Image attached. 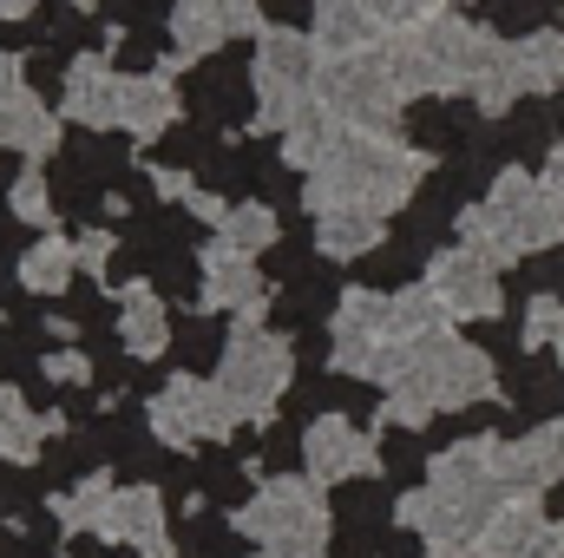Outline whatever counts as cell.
I'll return each instance as SVG.
<instances>
[{
    "label": "cell",
    "mask_w": 564,
    "mask_h": 558,
    "mask_svg": "<svg viewBox=\"0 0 564 558\" xmlns=\"http://www.w3.org/2000/svg\"><path fill=\"white\" fill-rule=\"evenodd\" d=\"M250 533H257L263 546L289 552V558H308L315 533H322V519H315L308 493H295V486H276V493H270L263 506H250Z\"/></svg>",
    "instance_id": "6da1fadb"
},
{
    "label": "cell",
    "mask_w": 564,
    "mask_h": 558,
    "mask_svg": "<svg viewBox=\"0 0 564 558\" xmlns=\"http://www.w3.org/2000/svg\"><path fill=\"white\" fill-rule=\"evenodd\" d=\"M466 132H479V119H473V106H459V99H426L421 112H414V139L421 144L453 151Z\"/></svg>",
    "instance_id": "7a4b0ae2"
},
{
    "label": "cell",
    "mask_w": 564,
    "mask_h": 558,
    "mask_svg": "<svg viewBox=\"0 0 564 558\" xmlns=\"http://www.w3.org/2000/svg\"><path fill=\"white\" fill-rule=\"evenodd\" d=\"M426 270V250L421 244H388V250H368V264H361V282H375V289H401V282H414Z\"/></svg>",
    "instance_id": "3957f363"
},
{
    "label": "cell",
    "mask_w": 564,
    "mask_h": 558,
    "mask_svg": "<svg viewBox=\"0 0 564 558\" xmlns=\"http://www.w3.org/2000/svg\"><path fill=\"white\" fill-rule=\"evenodd\" d=\"M506 382L525 395V420L532 415H558L564 408V375L558 368H545V362H532V368H506Z\"/></svg>",
    "instance_id": "277c9868"
},
{
    "label": "cell",
    "mask_w": 564,
    "mask_h": 558,
    "mask_svg": "<svg viewBox=\"0 0 564 558\" xmlns=\"http://www.w3.org/2000/svg\"><path fill=\"white\" fill-rule=\"evenodd\" d=\"M197 257L191 250H177V244H164V250H151V282H158V296H171V302H191L197 296Z\"/></svg>",
    "instance_id": "5b68a950"
},
{
    "label": "cell",
    "mask_w": 564,
    "mask_h": 558,
    "mask_svg": "<svg viewBox=\"0 0 564 558\" xmlns=\"http://www.w3.org/2000/svg\"><path fill=\"white\" fill-rule=\"evenodd\" d=\"M217 342H224V329L217 322H184V335H177V348H171V362L177 368H210V355H217Z\"/></svg>",
    "instance_id": "8992f818"
},
{
    "label": "cell",
    "mask_w": 564,
    "mask_h": 558,
    "mask_svg": "<svg viewBox=\"0 0 564 558\" xmlns=\"http://www.w3.org/2000/svg\"><path fill=\"white\" fill-rule=\"evenodd\" d=\"M486 20H492V33H532L545 20V0H492Z\"/></svg>",
    "instance_id": "52a82bcc"
},
{
    "label": "cell",
    "mask_w": 564,
    "mask_h": 558,
    "mask_svg": "<svg viewBox=\"0 0 564 558\" xmlns=\"http://www.w3.org/2000/svg\"><path fill=\"white\" fill-rule=\"evenodd\" d=\"M86 466H93V447H86V440H53V453H46V473H53L59 486L86 480Z\"/></svg>",
    "instance_id": "ba28073f"
},
{
    "label": "cell",
    "mask_w": 564,
    "mask_h": 558,
    "mask_svg": "<svg viewBox=\"0 0 564 558\" xmlns=\"http://www.w3.org/2000/svg\"><path fill=\"white\" fill-rule=\"evenodd\" d=\"M381 466H394V480L421 473V440L414 433H381Z\"/></svg>",
    "instance_id": "9c48e42d"
},
{
    "label": "cell",
    "mask_w": 564,
    "mask_h": 558,
    "mask_svg": "<svg viewBox=\"0 0 564 558\" xmlns=\"http://www.w3.org/2000/svg\"><path fill=\"white\" fill-rule=\"evenodd\" d=\"M315 460L328 466V480H348V473L361 466V453H355V440H348V433H328V440L315 447Z\"/></svg>",
    "instance_id": "30bf717a"
},
{
    "label": "cell",
    "mask_w": 564,
    "mask_h": 558,
    "mask_svg": "<svg viewBox=\"0 0 564 558\" xmlns=\"http://www.w3.org/2000/svg\"><path fill=\"white\" fill-rule=\"evenodd\" d=\"M263 460H270V466H295V460H302V433H295V420H276V427H270Z\"/></svg>",
    "instance_id": "8fae6325"
},
{
    "label": "cell",
    "mask_w": 564,
    "mask_h": 558,
    "mask_svg": "<svg viewBox=\"0 0 564 558\" xmlns=\"http://www.w3.org/2000/svg\"><path fill=\"white\" fill-rule=\"evenodd\" d=\"M257 184H263V197H270V204H282V211H295V197H302V184H295L289 171H263Z\"/></svg>",
    "instance_id": "7c38bea8"
},
{
    "label": "cell",
    "mask_w": 564,
    "mask_h": 558,
    "mask_svg": "<svg viewBox=\"0 0 564 558\" xmlns=\"http://www.w3.org/2000/svg\"><path fill=\"white\" fill-rule=\"evenodd\" d=\"M263 13H270L276 26H308V20H315V7H308V0H263Z\"/></svg>",
    "instance_id": "4fadbf2b"
},
{
    "label": "cell",
    "mask_w": 564,
    "mask_h": 558,
    "mask_svg": "<svg viewBox=\"0 0 564 558\" xmlns=\"http://www.w3.org/2000/svg\"><path fill=\"white\" fill-rule=\"evenodd\" d=\"M26 277H33V282H73V277H66V257H59V250H33Z\"/></svg>",
    "instance_id": "5bb4252c"
},
{
    "label": "cell",
    "mask_w": 564,
    "mask_h": 558,
    "mask_svg": "<svg viewBox=\"0 0 564 558\" xmlns=\"http://www.w3.org/2000/svg\"><path fill=\"white\" fill-rule=\"evenodd\" d=\"M151 53H158V40H151V33H144V40H126V46H119V66H126V73H144V66H151Z\"/></svg>",
    "instance_id": "9a60e30c"
},
{
    "label": "cell",
    "mask_w": 564,
    "mask_h": 558,
    "mask_svg": "<svg viewBox=\"0 0 564 558\" xmlns=\"http://www.w3.org/2000/svg\"><path fill=\"white\" fill-rule=\"evenodd\" d=\"M26 79H33V86H40V93H53V86H59V53H53V46H46V53H40V60H33V66H26Z\"/></svg>",
    "instance_id": "2e32d148"
},
{
    "label": "cell",
    "mask_w": 564,
    "mask_h": 558,
    "mask_svg": "<svg viewBox=\"0 0 564 558\" xmlns=\"http://www.w3.org/2000/svg\"><path fill=\"white\" fill-rule=\"evenodd\" d=\"M473 342H479L486 355H512V329H499V322H492V329L479 322V329H473Z\"/></svg>",
    "instance_id": "e0dca14e"
},
{
    "label": "cell",
    "mask_w": 564,
    "mask_h": 558,
    "mask_svg": "<svg viewBox=\"0 0 564 558\" xmlns=\"http://www.w3.org/2000/svg\"><path fill=\"white\" fill-rule=\"evenodd\" d=\"M20 244H26V230H20V224H7V217H0V257H7V250H20Z\"/></svg>",
    "instance_id": "ac0fdd59"
},
{
    "label": "cell",
    "mask_w": 564,
    "mask_h": 558,
    "mask_svg": "<svg viewBox=\"0 0 564 558\" xmlns=\"http://www.w3.org/2000/svg\"><path fill=\"white\" fill-rule=\"evenodd\" d=\"M13 178H20V158H13V151H0V191H7Z\"/></svg>",
    "instance_id": "d6986e66"
},
{
    "label": "cell",
    "mask_w": 564,
    "mask_h": 558,
    "mask_svg": "<svg viewBox=\"0 0 564 558\" xmlns=\"http://www.w3.org/2000/svg\"><path fill=\"white\" fill-rule=\"evenodd\" d=\"M20 7H26V0H0V13H20Z\"/></svg>",
    "instance_id": "ffe728a7"
}]
</instances>
